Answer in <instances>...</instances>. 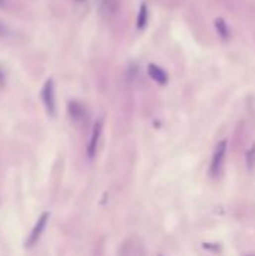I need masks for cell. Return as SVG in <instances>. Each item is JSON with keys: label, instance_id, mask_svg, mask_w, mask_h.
<instances>
[{"label": "cell", "instance_id": "cell-1", "mask_svg": "<svg viewBox=\"0 0 255 256\" xmlns=\"http://www.w3.org/2000/svg\"><path fill=\"white\" fill-rule=\"evenodd\" d=\"M225 156H227V141L222 139V141L218 142V145L215 147V151H213L210 168H209L210 177L218 178L221 175L222 168H224V164H225Z\"/></svg>", "mask_w": 255, "mask_h": 256}, {"label": "cell", "instance_id": "cell-2", "mask_svg": "<svg viewBox=\"0 0 255 256\" xmlns=\"http://www.w3.org/2000/svg\"><path fill=\"white\" fill-rule=\"evenodd\" d=\"M41 97L45 105V110L50 116H56V94H54V81L53 80H47L42 91H41Z\"/></svg>", "mask_w": 255, "mask_h": 256}, {"label": "cell", "instance_id": "cell-3", "mask_svg": "<svg viewBox=\"0 0 255 256\" xmlns=\"http://www.w3.org/2000/svg\"><path fill=\"white\" fill-rule=\"evenodd\" d=\"M98 8L102 17L113 20L122 11V0H98Z\"/></svg>", "mask_w": 255, "mask_h": 256}, {"label": "cell", "instance_id": "cell-4", "mask_svg": "<svg viewBox=\"0 0 255 256\" xmlns=\"http://www.w3.org/2000/svg\"><path fill=\"white\" fill-rule=\"evenodd\" d=\"M48 217H50V214H48V213H44V214L38 219V222L35 223V226H33V229H32V232H30V237L27 238V246H29V247H32L33 244H36L38 240L41 238V235H42V232H44V229H45V226H47Z\"/></svg>", "mask_w": 255, "mask_h": 256}, {"label": "cell", "instance_id": "cell-5", "mask_svg": "<svg viewBox=\"0 0 255 256\" xmlns=\"http://www.w3.org/2000/svg\"><path fill=\"white\" fill-rule=\"evenodd\" d=\"M101 133H102V122H96L95 126H93V129H92L90 141H89V145H87V156H89L90 159H93L95 155H96L98 142H99Z\"/></svg>", "mask_w": 255, "mask_h": 256}, {"label": "cell", "instance_id": "cell-6", "mask_svg": "<svg viewBox=\"0 0 255 256\" xmlns=\"http://www.w3.org/2000/svg\"><path fill=\"white\" fill-rule=\"evenodd\" d=\"M147 74H149V77H150L153 81L158 83V84H161V85H164V84L168 83V75H167V72H165L161 66H158V65L150 63V65L147 66Z\"/></svg>", "mask_w": 255, "mask_h": 256}, {"label": "cell", "instance_id": "cell-7", "mask_svg": "<svg viewBox=\"0 0 255 256\" xmlns=\"http://www.w3.org/2000/svg\"><path fill=\"white\" fill-rule=\"evenodd\" d=\"M215 29H216L218 35H219L222 39H228V38H230V29H228L225 20L216 18V20H215Z\"/></svg>", "mask_w": 255, "mask_h": 256}, {"label": "cell", "instance_id": "cell-8", "mask_svg": "<svg viewBox=\"0 0 255 256\" xmlns=\"http://www.w3.org/2000/svg\"><path fill=\"white\" fill-rule=\"evenodd\" d=\"M147 20H149V9H147V5H141L140 8V12H138V18H137V27L138 30H143L147 24Z\"/></svg>", "mask_w": 255, "mask_h": 256}, {"label": "cell", "instance_id": "cell-9", "mask_svg": "<svg viewBox=\"0 0 255 256\" xmlns=\"http://www.w3.org/2000/svg\"><path fill=\"white\" fill-rule=\"evenodd\" d=\"M69 114L74 120H80L84 116V108L78 104V102H71L69 104Z\"/></svg>", "mask_w": 255, "mask_h": 256}, {"label": "cell", "instance_id": "cell-10", "mask_svg": "<svg viewBox=\"0 0 255 256\" xmlns=\"http://www.w3.org/2000/svg\"><path fill=\"white\" fill-rule=\"evenodd\" d=\"M246 165H248L249 171H252L255 168V144L246 153Z\"/></svg>", "mask_w": 255, "mask_h": 256}, {"label": "cell", "instance_id": "cell-11", "mask_svg": "<svg viewBox=\"0 0 255 256\" xmlns=\"http://www.w3.org/2000/svg\"><path fill=\"white\" fill-rule=\"evenodd\" d=\"M9 35V30H8V27L0 21V36H8Z\"/></svg>", "mask_w": 255, "mask_h": 256}, {"label": "cell", "instance_id": "cell-12", "mask_svg": "<svg viewBox=\"0 0 255 256\" xmlns=\"http://www.w3.org/2000/svg\"><path fill=\"white\" fill-rule=\"evenodd\" d=\"M3 84H5V75H3L2 69H0V87H3Z\"/></svg>", "mask_w": 255, "mask_h": 256}, {"label": "cell", "instance_id": "cell-13", "mask_svg": "<svg viewBox=\"0 0 255 256\" xmlns=\"http://www.w3.org/2000/svg\"><path fill=\"white\" fill-rule=\"evenodd\" d=\"M5 5V0H0V6H3Z\"/></svg>", "mask_w": 255, "mask_h": 256}, {"label": "cell", "instance_id": "cell-14", "mask_svg": "<svg viewBox=\"0 0 255 256\" xmlns=\"http://www.w3.org/2000/svg\"><path fill=\"white\" fill-rule=\"evenodd\" d=\"M249 256H252V255H249Z\"/></svg>", "mask_w": 255, "mask_h": 256}]
</instances>
